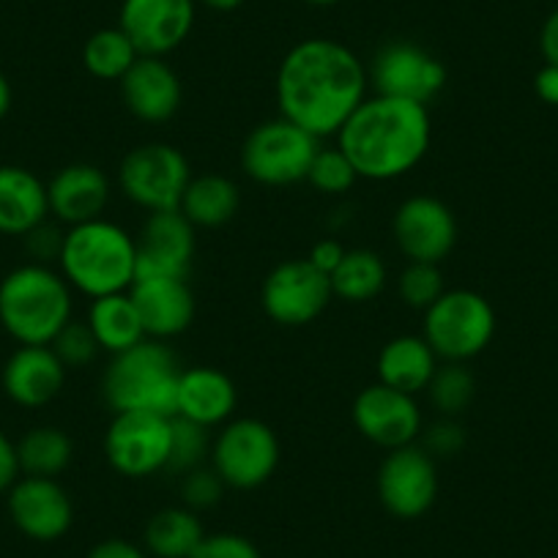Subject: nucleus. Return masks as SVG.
I'll list each match as a JSON object with an SVG mask.
<instances>
[{"mask_svg":"<svg viewBox=\"0 0 558 558\" xmlns=\"http://www.w3.org/2000/svg\"><path fill=\"white\" fill-rule=\"evenodd\" d=\"M367 69L351 47L320 36L304 39L279 61V116L318 140L329 137L367 99Z\"/></svg>","mask_w":558,"mask_h":558,"instance_id":"nucleus-1","label":"nucleus"},{"mask_svg":"<svg viewBox=\"0 0 558 558\" xmlns=\"http://www.w3.org/2000/svg\"><path fill=\"white\" fill-rule=\"evenodd\" d=\"M433 140L430 110L395 96H367L337 132V148L359 179L395 181L416 170Z\"/></svg>","mask_w":558,"mask_h":558,"instance_id":"nucleus-2","label":"nucleus"},{"mask_svg":"<svg viewBox=\"0 0 558 558\" xmlns=\"http://www.w3.org/2000/svg\"><path fill=\"white\" fill-rule=\"evenodd\" d=\"M58 263L69 286L88 299L126 293L134 286L137 239L110 219H90L66 230Z\"/></svg>","mask_w":558,"mask_h":558,"instance_id":"nucleus-3","label":"nucleus"},{"mask_svg":"<svg viewBox=\"0 0 558 558\" xmlns=\"http://www.w3.org/2000/svg\"><path fill=\"white\" fill-rule=\"evenodd\" d=\"M72 307V286L41 263H25L0 282V326L20 345H50Z\"/></svg>","mask_w":558,"mask_h":558,"instance_id":"nucleus-4","label":"nucleus"},{"mask_svg":"<svg viewBox=\"0 0 558 558\" xmlns=\"http://www.w3.org/2000/svg\"><path fill=\"white\" fill-rule=\"evenodd\" d=\"M181 367L162 340H143L116 353L101 378V395L112 413L146 411L175 416Z\"/></svg>","mask_w":558,"mask_h":558,"instance_id":"nucleus-5","label":"nucleus"},{"mask_svg":"<svg viewBox=\"0 0 558 558\" xmlns=\"http://www.w3.org/2000/svg\"><path fill=\"white\" fill-rule=\"evenodd\" d=\"M496 326V310L482 293L454 288L425 310L422 337L444 362H469L490 345Z\"/></svg>","mask_w":558,"mask_h":558,"instance_id":"nucleus-6","label":"nucleus"},{"mask_svg":"<svg viewBox=\"0 0 558 558\" xmlns=\"http://www.w3.org/2000/svg\"><path fill=\"white\" fill-rule=\"evenodd\" d=\"M318 148L315 134L279 116L246 134L241 146V168L255 184L291 186L307 181Z\"/></svg>","mask_w":558,"mask_h":558,"instance_id":"nucleus-7","label":"nucleus"},{"mask_svg":"<svg viewBox=\"0 0 558 558\" xmlns=\"http://www.w3.org/2000/svg\"><path fill=\"white\" fill-rule=\"evenodd\" d=\"M279 458L282 447L277 433L252 416L230 418L211 441V469L225 487L233 490H255L266 485L279 469Z\"/></svg>","mask_w":558,"mask_h":558,"instance_id":"nucleus-8","label":"nucleus"},{"mask_svg":"<svg viewBox=\"0 0 558 558\" xmlns=\"http://www.w3.org/2000/svg\"><path fill=\"white\" fill-rule=\"evenodd\" d=\"M190 181V162L179 148L168 143H143L132 148L118 168L121 192L148 214L179 208Z\"/></svg>","mask_w":558,"mask_h":558,"instance_id":"nucleus-9","label":"nucleus"},{"mask_svg":"<svg viewBox=\"0 0 558 558\" xmlns=\"http://www.w3.org/2000/svg\"><path fill=\"white\" fill-rule=\"evenodd\" d=\"M173 416H159L146 411L112 413L105 433V458L116 474L126 480L168 471L170 444H173Z\"/></svg>","mask_w":558,"mask_h":558,"instance_id":"nucleus-10","label":"nucleus"},{"mask_svg":"<svg viewBox=\"0 0 558 558\" xmlns=\"http://www.w3.org/2000/svg\"><path fill=\"white\" fill-rule=\"evenodd\" d=\"M335 299L329 274L318 271L307 257L279 263L268 271L260 291L263 313L279 326L299 329L326 313Z\"/></svg>","mask_w":558,"mask_h":558,"instance_id":"nucleus-11","label":"nucleus"},{"mask_svg":"<svg viewBox=\"0 0 558 558\" xmlns=\"http://www.w3.org/2000/svg\"><path fill=\"white\" fill-rule=\"evenodd\" d=\"M367 77L375 94L430 107L447 85V69L425 47L413 41H391L375 52Z\"/></svg>","mask_w":558,"mask_h":558,"instance_id":"nucleus-12","label":"nucleus"},{"mask_svg":"<svg viewBox=\"0 0 558 558\" xmlns=\"http://www.w3.org/2000/svg\"><path fill=\"white\" fill-rule=\"evenodd\" d=\"M378 498L389 514L416 520L433 509L438 498V465L418 444L386 452L378 469Z\"/></svg>","mask_w":558,"mask_h":558,"instance_id":"nucleus-13","label":"nucleus"},{"mask_svg":"<svg viewBox=\"0 0 558 558\" xmlns=\"http://www.w3.org/2000/svg\"><path fill=\"white\" fill-rule=\"evenodd\" d=\"M397 250L408 263H441L458 244L452 208L433 195H413L400 203L391 219Z\"/></svg>","mask_w":558,"mask_h":558,"instance_id":"nucleus-14","label":"nucleus"},{"mask_svg":"<svg viewBox=\"0 0 558 558\" xmlns=\"http://www.w3.org/2000/svg\"><path fill=\"white\" fill-rule=\"evenodd\" d=\"M353 425L359 436L391 452V449L416 444L425 422H422V408L416 397L378 380L373 386H364L353 400Z\"/></svg>","mask_w":558,"mask_h":558,"instance_id":"nucleus-15","label":"nucleus"},{"mask_svg":"<svg viewBox=\"0 0 558 558\" xmlns=\"http://www.w3.org/2000/svg\"><path fill=\"white\" fill-rule=\"evenodd\" d=\"M195 17L197 0H123L118 28L140 56L165 58L190 39Z\"/></svg>","mask_w":558,"mask_h":558,"instance_id":"nucleus-16","label":"nucleus"},{"mask_svg":"<svg viewBox=\"0 0 558 558\" xmlns=\"http://www.w3.org/2000/svg\"><path fill=\"white\" fill-rule=\"evenodd\" d=\"M195 260V225L179 211H154L137 239V279H190Z\"/></svg>","mask_w":558,"mask_h":558,"instance_id":"nucleus-17","label":"nucleus"},{"mask_svg":"<svg viewBox=\"0 0 558 558\" xmlns=\"http://www.w3.org/2000/svg\"><path fill=\"white\" fill-rule=\"evenodd\" d=\"M9 518L34 542H56L74 523V504L66 487L47 476H23L9 487Z\"/></svg>","mask_w":558,"mask_h":558,"instance_id":"nucleus-18","label":"nucleus"},{"mask_svg":"<svg viewBox=\"0 0 558 558\" xmlns=\"http://www.w3.org/2000/svg\"><path fill=\"white\" fill-rule=\"evenodd\" d=\"M118 85L126 110L143 123L170 121L184 99L179 74L165 58L140 56Z\"/></svg>","mask_w":558,"mask_h":558,"instance_id":"nucleus-19","label":"nucleus"},{"mask_svg":"<svg viewBox=\"0 0 558 558\" xmlns=\"http://www.w3.org/2000/svg\"><path fill=\"white\" fill-rule=\"evenodd\" d=\"M129 296L148 340H173L195 320V293L186 279H137Z\"/></svg>","mask_w":558,"mask_h":558,"instance_id":"nucleus-20","label":"nucleus"},{"mask_svg":"<svg viewBox=\"0 0 558 558\" xmlns=\"http://www.w3.org/2000/svg\"><path fill=\"white\" fill-rule=\"evenodd\" d=\"M0 380L14 405L41 408L61 395L66 367L50 345H20L3 364Z\"/></svg>","mask_w":558,"mask_h":558,"instance_id":"nucleus-21","label":"nucleus"},{"mask_svg":"<svg viewBox=\"0 0 558 558\" xmlns=\"http://www.w3.org/2000/svg\"><path fill=\"white\" fill-rule=\"evenodd\" d=\"M110 179L105 170L88 162L66 165L47 184L50 214L69 228L99 219L110 203Z\"/></svg>","mask_w":558,"mask_h":558,"instance_id":"nucleus-22","label":"nucleus"},{"mask_svg":"<svg viewBox=\"0 0 558 558\" xmlns=\"http://www.w3.org/2000/svg\"><path fill=\"white\" fill-rule=\"evenodd\" d=\"M235 405H239V389L228 373L217 367L181 369L175 416L190 418L195 425L211 430V427L228 425Z\"/></svg>","mask_w":558,"mask_h":558,"instance_id":"nucleus-23","label":"nucleus"},{"mask_svg":"<svg viewBox=\"0 0 558 558\" xmlns=\"http://www.w3.org/2000/svg\"><path fill=\"white\" fill-rule=\"evenodd\" d=\"M50 217L47 184L28 168L0 165V233L28 235Z\"/></svg>","mask_w":558,"mask_h":558,"instance_id":"nucleus-24","label":"nucleus"},{"mask_svg":"<svg viewBox=\"0 0 558 558\" xmlns=\"http://www.w3.org/2000/svg\"><path fill=\"white\" fill-rule=\"evenodd\" d=\"M378 380L380 384L400 389L416 397L430 386L438 369V356L427 345L425 337L400 335L391 337L378 353Z\"/></svg>","mask_w":558,"mask_h":558,"instance_id":"nucleus-25","label":"nucleus"},{"mask_svg":"<svg viewBox=\"0 0 558 558\" xmlns=\"http://www.w3.org/2000/svg\"><path fill=\"white\" fill-rule=\"evenodd\" d=\"M85 324L90 326L101 351H107L110 356L129 351V348H134L137 342L148 340L146 329H143V320H140V313L137 307H134L129 291L90 299V310Z\"/></svg>","mask_w":558,"mask_h":558,"instance_id":"nucleus-26","label":"nucleus"},{"mask_svg":"<svg viewBox=\"0 0 558 558\" xmlns=\"http://www.w3.org/2000/svg\"><path fill=\"white\" fill-rule=\"evenodd\" d=\"M241 192L233 179L219 173L192 175L179 211L190 219L195 228H222L239 214Z\"/></svg>","mask_w":558,"mask_h":558,"instance_id":"nucleus-27","label":"nucleus"},{"mask_svg":"<svg viewBox=\"0 0 558 558\" xmlns=\"http://www.w3.org/2000/svg\"><path fill=\"white\" fill-rule=\"evenodd\" d=\"M206 539L201 518L190 507H165L143 531V547L154 558H192Z\"/></svg>","mask_w":558,"mask_h":558,"instance_id":"nucleus-28","label":"nucleus"},{"mask_svg":"<svg viewBox=\"0 0 558 558\" xmlns=\"http://www.w3.org/2000/svg\"><path fill=\"white\" fill-rule=\"evenodd\" d=\"M74 458V444L61 427H34L17 441L20 474L56 480L69 469Z\"/></svg>","mask_w":558,"mask_h":558,"instance_id":"nucleus-29","label":"nucleus"},{"mask_svg":"<svg viewBox=\"0 0 558 558\" xmlns=\"http://www.w3.org/2000/svg\"><path fill=\"white\" fill-rule=\"evenodd\" d=\"M331 291L348 304L373 302L386 288V263L373 250H348L331 274Z\"/></svg>","mask_w":558,"mask_h":558,"instance_id":"nucleus-30","label":"nucleus"},{"mask_svg":"<svg viewBox=\"0 0 558 558\" xmlns=\"http://www.w3.org/2000/svg\"><path fill=\"white\" fill-rule=\"evenodd\" d=\"M137 58V47L118 25L96 31L83 45L85 72L96 80H107V83H121V77L134 66Z\"/></svg>","mask_w":558,"mask_h":558,"instance_id":"nucleus-31","label":"nucleus"},{"mask_svg":"<svg viewBox=\"0 0 558 558\" xmlns=\"http://www.w3.org/2000/svg\"><path fill=\"white\" fill-rule=\"evenodd\" d=\"M427 397H430L433 408L441 416H460L465 408L474 402L476 395V378L465 362H444L438 364L436 375H433L430 386H427Z\"/></svg>","mask_w":558,"mask_h":558,"instance_id":"nucleus-32","label":"nucleus"},{"mask_svg":"<svg viewBox=\"0 0 558 558\" xmlns=\"http://www.w3.org/2000/svg\"><path fill=\"white\" fill-rule=\"evenodd\" d=\"M173 427V444H170V463L168 471L173 474H186L195 471L211 458V438H208V427L195 425L190 418L173 416L170 422Z\"/></svg>","mask_w":558,"mask_h":558,"instance_id":"nucleus-33","label":"nucleus"},{"mask_svg":"<svg viewBox=\"0 0 558 558\" xmlns=\"http://www.w3.org/2000/svg\"><path fill=\"white\" fill-rule=\"evenodd\" d=\"M444 288V274L436 263H408L402 274L397 277V296L405 307L422 310L433 307V302L441 299Z\"/></svg>","mask_w":558,"mask_h":558,"instance_id":"nucleus-34","label":"nucleus"},{"mask_svg":"<svg viewBox=\"0 0 558 558\" xmlns=\"http://www.w3.org/2000/svg\"><path fill=\"white\" fill-rule=\"evenodd\" d=\"M307 181L324 195H345L356 184L359 175L340 148H318L313 165H310Z\"/></svg>","mask_w":558,"mask_h":558,"instance_id":"nucleus-35","label":"nucleus"},{"mask_svg":"<svg viewBox=\"0 0 558 558\" xmlns=\"http://www.w3.org/2000/svg\"><path fill=\"white\" fill-rule=\"evenodd\" d=\"M50 348L56 351V356L61 359V364L66 369L88 367L101 351L94 331H90V326L85 324V320H74V318L58 331V337L50 342Z\"/></svg>","mask_w":558,"mask_h":558,"instance_id":"nucleus-36","label":"nucleus"},{"mask_svg":"<svg viewBox=\"0 0 558 558\" xmlns=\"http://www.w3.org/2000/svg\"><path fill=\"white\" fill-rule=\"evenodd\" d=\"M181 476H184V480H181V498H184V507L201 512V509L219 504V498H222L225 493V482L219 480L217 471L203 469L201 465V469L186 471V474Z\"/></svg>","mask_w":558,"mask_h":558,"instance_id":"nucleus-37","label":"nucleus"},{"mask_svg":"<svg viewBox=\"0 0 558 558\" xmlns=\"http://www.w3.org/2000/svg\"><path fill=\"white\" fill-rule=\"evenodd\" d=\"M418 447L425 449L433 458H454V454L463 452L465 447V430L460 422H454L452 416L436 418L430 427H422V444Z\"/></svg>","mask_w":558,"mask_h":558,"instance_id":"nucleus-38","label":"nucleus"},{"mask_svg":"<svg viewBox=\"0 0 558 558\" xmlns=\"http://www.w3.org/2000/svg\"><path fill=\"white\" fill-rule=\"evenodd\" d=\"M192 558H263L260 550L246 536L233 534V531H219V534H206L203 545Z\"/></svg>","mask_w":558,"mask_h":558,"instance_id":"nucleus-39","label":"nucleus"},{"mask_svg":"<svg viewBox=\"0 0 558 558\" xmlns=\"http://www.w3.org/2000/svg\"><path fill=\"white\" fill-rule=\"evenodd\" d=\"M63 230H58L56 225L41 222L39 228L31 230L25 235V244H28V252L34 255V263H41L47 266L50 260H58L61 257V246H63Z\"/></svg>","mask_w":558,"mask_h":558,"instance_id":"nucleus-40","label":"nucleus"},{"mask_svg":"<svg viewBox=\"0 0 558 558\" xmlns=\"http://www.w3.org/2000/svg\"><path fill=\"white\" fill-rule=\"evenodd\" d=\"M345 246H342V241H337V239H320L318 244L313 246V250H310V255H307V260L313 263L315 268H318V271H324V274H335V268L340 266L342 263V257H345Z\"/></svg>","mask_w":558,"mask_h":558,"instance_id":"nucleus-41","label":"nucleus"},{"mask_svg":"<svg viewBox=\"0 0 558 558\" xmlns=\"http://www.w3.org/2000/svg\"><path fill=\"white\" fill-rule=\"evenodd\" d=\"M20 463H17V444L7 438V433L0 430V493H7L9 487L17 482Z\"/></svg>","mask_w":558,"mask_h":558,"instance_id":"nucleus-42","label":"nucleus"},{"mask_svg":"<svg viewBox=\"0 0 558 558\" xmlns=\"http://www.w3.org/2000/svg\"><path fill=\"white\" fill-rule=\"evenodd\" d=\"M88 558H151L146 553V547L134 545L126 539H105L99 545L90 547Z\"/></svg>","mask_w":558,"mask_h":558,"instance_id":"nucleus-43","label":"nucleus"},{"mask_svg":"<svg viewBox=\"0 0 558 558\" xmlns=\"http://www.w3.org/2000/svg\"><path fill=\"white\" fill-rule=\"evenodd\" d=\"M539 50H542V58H545V63L558 66V9H553V12L547 14L545 25H542Z\"/></svg>","mask_w":558,"mask_h":558,"instance_id":"nucleus-44","label":"nucleus"},{"mask_svg":"<svg viewBox=\"0 0 558 558\" xmlns=\"http://www.w3.org/2000/svg\"><path fill=\"white\" fill-rule=\"evenodd\" d=\"M534 90L545 105L558 107V66L545 63L534 77Z\"/></svg>","mask_w":558,"mask_h":558,"instance_id":"nucleus-45","label":"nucleus"},{"mask_svg":"<svg viewBox=\"0 0 558 558\" xmlns=\"http://www.w3.org/2000/svg\"><path fill=\"white\" fill-rule=\"evenodd\" d=\"M9 110H12V83L0 72V121L9 116Z\"/></svg>","mask_w":558,"mask_h":558,"instance_id":"nucleus-46","label":"nucleus"},{"mask_svg":"<svg viewBox=\"0 0 558 558\" xmlns=\"http://www.w3.org/2000/svg\"><path fill=\"white\" fill-rule=\"evenodd\" d=\"M197 3H203L206 9H211V12H235V9H241L246 3V0H197Z\"/></svg>","mask_w":558,"mask_h":558,"instance_id":"nucleus-47","label":"nucleus"},{"mask_svg":"<svg viewBox=\"0 0 558 558\" xmlns=\"http://www.w3.org/2000/svg\"><path fill=\"white\" fill-rule=\"evenodd\" d=\"M302 3H310V7H335L340 0H302Z\"/></svg>","mask_w":558,"mask_h":558,"instance_id":"nucleus-48","label":"nucleus"}]
</instances>
